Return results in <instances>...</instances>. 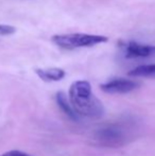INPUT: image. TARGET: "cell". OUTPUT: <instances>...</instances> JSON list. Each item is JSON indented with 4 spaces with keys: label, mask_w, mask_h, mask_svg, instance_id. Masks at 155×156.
<instances>
[{
    "label": "cell",
    "mask_w": 155,
    "mask_h": 156,
    "mask_svg": "<svg viewBox=\"0 0 155 156\" xmlns=\"http://www.w3.org/2000/svg\"><path fill=\"white\" fill-rule=\"evenodd\" d=\"M129 76L136 78H151L155 79V64L141 65L129 71Z\"/></svg>",
    "instance_id": "ba28073f"
},
{
    "label": "cell",
    "mask_w": 155,
    "mask_h": 156,
    "mask_svg": "<svg viewBox=\"0 0 155 156\" xmlns=\"http://www.w3.org/2000/svg\"><path fill=\"white\" fill-rule=\"evenodd\" d=\"M139 87V83L129 79H113L101 85V89L107 94H128Z\"/></svg>",
    "instance_id": "5b68a950"
},
{
    "label": "cell",
    "mask_w": 155,
    "mask_h": 156,
    "mask_svg": "<svg viewBox=\"0 0 155 156\" xmlns=\"http://www.w3.org/2000/svg\"><path fill=\"white\" fill-rule=\"evenodd\" d=\"M56 103H58V107L62 109V112L72 121H79L80 117L75 113V111L71 107L70 103L67 101V98L64 93H58L56 94Z\"/></svg>",
    "instance_id": "52a82bcc"
},
{
    "label": "cell",
    "mask_w": 155,
    "mask_h": 156,
    "mask_svg": "<svg viewBox=\"0 0 155 156\" xmlns=\"http://www.w3.org/2000/svg\"><path fill=\"white\" fill-rule=\"evenodd\" d=\"M36 74L46 82H56L62 80L66 73L60 68H50V69H36Z\"/></svg>",
    "instance_id": "8992f818"
},
{
    "label": "cell",
    "mask_w": 155,
    "mask_h": 156,
    "mask_svg": "<svg viewBox=\"0 0 155 156\" xmlns=\"http://www.w3.org/2000/svg\"><path fill=\"white\" fill-rule=\"evenodd\" d=\"M124 54L128 58H147L155 56V46L143 45L136 41L122 44Z\"/></svg>",
    "instance_id": "277c9868"
},
{
    "label": "cell",
    "mask_w": 155,
    "mask_h": 156,
    "mask_svg": "<svg viewBox=\"0 0 155 156\" xmlns=\"http://www.w3.org/2000/svg\"><path fill=\"white\" fill-rule=\"evenodd\" d=\"M16 29L12 26H8V25H0V35H3V36H6V35H11L14 34Z\"/></svg>",
    "instance_id": "9c48e42d"
},
{
    "label": "cell",
    "mask_w": 155,
    "mask_h": 156,
    "mask_svg": "<svg viewBox=\"0 0 155 156\" xmlns=\"http://www.w3.org/2000/svg\"><path fill=\"white\" fill-rule=\"evenodd\" d=\"M136 125L134 120L122 119L104 124L93 134L98 146L104 148H119L131 141L134 137Z\"/></svg>",
    "instance_id": "7a4b0ae2"
},
{
    "label": "cell",
    "mask_w": 155,
    "mask_h": 156,
    "mask_svg": "<svg viewBox=\"0 0 155 156\" xmlns=\"http://www.w3.org/2000/svg\"><path fill=\"white\" fill-rule=\"evenodd\" d=\"M69 103L79 117L100 119L104 115L101 101L93 94L91 86L87 81L72 83L68 93Z\"/></svg>",
    "instance_id": "6da1fadb"
},
{
    "label": "cell",
    "mask_w": 155,
    "mask_h": 156,
    "mask_svg": "<svg viewBox=\"0 0 155 156\" xmlns=\"http://www.w3.org/2000/svg\"><path fill=\"white\" fill-rule=\"evenodd\" d=\"M107 37L102 35H90V34H64V35H54L51 41L58 47L64 49H76V48L83 47H93L98 44L106 43Z\"/></svg>",
    "instance_id": "3957f363"
},
{
    "label": "cell",
    "mask_w": 155,
    "mask_h": 156,
    "mask_svg": "<svg viewBox=\"0 0 155 156\" xmlns=\"http://www.w3.org/2000/svg\"><path fill=\"white\" fill-rule=\"evenodd\" d=\"M0 156H33L29 153L26 152H21V151L18 150H13V151H9V152H5L3 154H1Z\"/></svg>",
    "instance_id": "30bf717a"
}]
</instances>
